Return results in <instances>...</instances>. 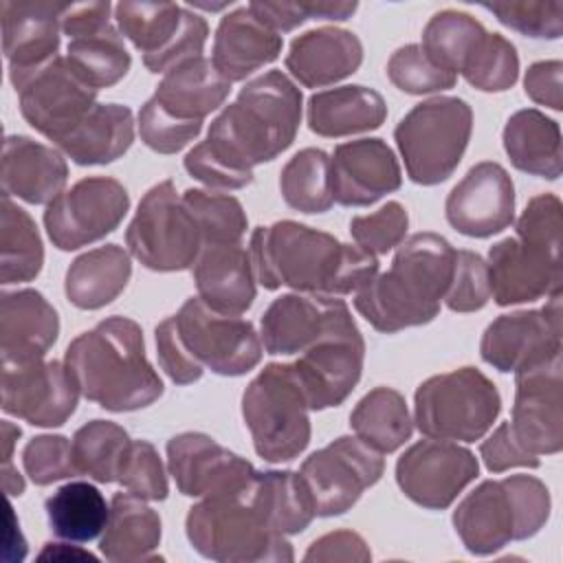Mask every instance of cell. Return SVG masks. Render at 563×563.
<instances>
[{"label":"cell","mask_w":563,"mask_h":563,"mask_svg":"<svg viewBox=\"0 0 563 563\" xmlns=\"http://www.w3.org/2000/svg\"><path fill=\"white\" fill-rule=\"evenodd\" d=\"M44 249L33 218L2 194L0 202V279L2 284L31 282L42 271Z\"/></svg>","instance_id":"b9f144b4"},{"label":"cell","mask_w":563,"mask_h":563,"mask_svg":"<svg viewBox=\"0 0 563 563\" xmlns=\"http://www.w3.org/2000/svg\"><path fill=\"white\" fill-rule=\"evenodd\" d=\"M464 79L484 92L508 90L519 75V57L510 40L499 33H484L462 68Z\"/></svg>","instance_id":"7dc6e473"},{"label":"cell","mask_w":563,"mask_h":563,"mask_svg":"<svg viewBox=\"0 0 563 563\" xmlns=\"http://www.w3.org/2000/svg\"><path fill=\"white\" fill-rule=\"evenodd\" d=\"M479 354L499 372H517L561 354V292L539 310L499 314L484 330Z\"/></svg>","instance_id":"7402d4cb"},{"label":"cell","mask_w":563,"mask_h":563,"mask_svg":"<svg viewBox=\"0 0 563 563\" xmlns=\"http://www.w3.org/2000/svg\"><path fill=\"white\" fill-rule=\"evenodd\" d=\"M202 130V121H180L147 99L139 112L141 141L158 154H176Z\"/></svg>","instance_id":"11a10c76"},{"label":"cell","mask_w":563,"mask_h":563,"mask_svg":"<svg viewBox=\"0 0 563 563\" xmlns=\"http://www.w3.org/2000/svg\"><path fill=\"white\" fill-rule=\"evenodd\" d=\"M249 497L282 534H297L317 517L299 473L292 471H255Z\"/></svg>","instance_id":"f35d334b"},{"label":"cell","mask_w":563,"mask_h":563,"mask_svg":"<svg viewBox=\"0 0 563 563\" xmlns=\"http://www.w3.org/2000/svg\"><path fill=\"white\" fill-rule=\"evenodd\" d=\"M130 255L119 244H106L79 255L66 271L64 292L75 308L97 310L108 306L128 286Z\"/></svg>","instance_id":"8d00e7d4"},{"label":"cell","mask_w":563,"mask_h":563,"mask_svg":"<svg viewBox=\"0 0 563 563\" xmlns=\"http://www.w3.org/2000/svg\"><path fill=\"white\" fill-rule=\"evenodd\" d=\"M385 471L383 453L358 435H341L310 453L299 477L312 499L317 517H334L350 510L365 488L374 486Z\"/></svg>","instance_id":"4fadbf2b"},{"label":"cell","mask_w":563,"mask_h":563,"mask_svg":"<svg viewBox=\"0 0 563 563\" xmlns=\"http://www.w3.org/2000/svg\"><path fill=\"white\" fill-rule=\"evenodd\" d=\"M161 543V517L134 493H117L110 504L99 550L112 563L156 561Z\"/></svg>","instance_id":"836d02e7"},{"label":"cell","mask_w":563,"mask_h":563,"mask_svg":"<svg viewBox=\"0 0 563 563\" xmlns=\"http://www.w3.org/2000/svg\"><path fill=\"white\" fill-rule=\"evenodd\" d=\"M561 354L515 372V405L508 420L517 440L534 455L563 446Z\"/></svg>","instance_id":"44dd1931"},{"label":"cell","mask_w":563,"mask_h":563,"mask_svg":"<svg viewBox=\"0 0 563 563\" xmlns=\"http://www.w3.org/2000/svg\"><path fill=\"white\" fill-rule=\"evenodd\" d=\"M477 457L451 440H420L396 462V482L413 504L442 510L477 477Z\"/></svg>","instance_id":"d6986e66"},{"label":"cell","mask_w":563,"mask_h":563,"mask_svg":"<svg viewBox=\"0 0 563 563\" xmlns=\"http://www.w3.org/2000/svg\"><path fill=\"white\" fill-rule=\"evenodd\" d=\"M22 464L26 475L37 486L79 475L73 457V442L64 435L46 433L29 440L22 451Z\"/></svg>","instance_id":"db71d44e"},{"label":"cell","mask_w":563,"mask_h":563,"mask_svg":"<svg viewBox=\"0 0 563 563\" xmlns=\"http://www.w3.org/2000/svg\"><path fill=\"white\" fill-rule=\"evenodd\" d=\"M2 460H4V466H2V486L7 490V495H22L24 490V479L20 477L18 471H13L11 466V453H13V444L15 440L20 438V427L11 424L9 420H2Z\"/></svg>","instance_id":"6125c7cd"},{"label":"cell","mask_w":563,"mask_h":563,"mask_svg":"<svg viewBox=\"0 0 563 563\" xmlns=\"http://www.w3.org/2000/svg\"><path fill=\"white\" fill-rule=\"evenodd\" d=\"M455 249L438 233H413L400 242L391 268L376 273L354 299L356 310L378 332L429 323L440 312L453 275Z\"/></svg>","instance_id":"277c9868"},{"label":"cell","mask_w":563,"mask_h":563,"mask_svg":"<svg viewBox=\"0 0 563 563\" xmlns=\"http://www.w3.org/2000/svg\"><path fill=\"white\" fill-rule=\"evenodd\" d=\"M114 18L152 73L200 57L209 35L205 18L176 2H119Z\"/></svg>","instance_id":"7c38bea8"},{"label":"cell","mask_w":563,"mask_h":563,"mask_svg":"<svg viewBox=\"0 0 563 563\" xmlns=\"http://www.w3.org/2000/svg\"><path fill=\"white\" fill-rule=\"evenodd\" d=\"M191 275L198 297L222 314H242L255 299L253 262L242 242L202 246Z\"/></svg>","instance_id":"f1b7e54d"},{"label":"cell","mask_w":563,"mask_h":563,"mask_svg":"<svg viewBox=\"0 0 563 563\" xmlns=\"http://www.w3.org/2000/svg\"><path fill=\"white\" fill-rule=\"evenodd\" d=\"M117 482L130 493L150 501H163L169 493L161 455L147 440H130L119 466Z\"/></svg>","instance_id":"681fc988"},{"label":"cell","mask_w":563,"mask_h":563,"mask_svg":"<svg viewBox=\"0 0 563 563\" xmlns=\"http://www.w3.org/2000/svg\"><path fill=\"white\" fill-rule=\"evenodd\" d=\"M350 314L343 299L288 292L277 297L260 321V339L268 354L303 352Z\"/></svg>","instance_id":"4316f807"},{"label":"cell","mask_w":563,"mask_h":563,"mask_svg":"<svg viewBox=\"0 0 563 563\" xmlns=\"http://www.w3.org/2000/svg\"><path fill=\"white\" fill-rule=\"evenodd\" d=\"M156 350L161 367L176 385H189L202 376L205 367L187 352L174 317H167L156 325Z\"/></svg>","instance_id":"9f6ffc18"},{"label":"cell","mask_w":563,"mask_h":563,"mask_svg":"<svg viewBox=\"0 0 563 563\" xmlns=\"http://www.w3.org/2000/svg\"><path fill=\"white\" fill-rule=\"evenodd\" d=\"M128 209L130 196L119 180L90 176L48 202L44 227L59 251H75L112 233Z\"/></svg>","instance_id":"9a60e30c"},{"label":"cell","mask_w":563,"mask_h":563,"mask_svg":"<svg viewBox=\"0 0 563 563\" xmlns=\"http://www.w3.org/2000/svg\"><path fill=\"white\" fill-rule=\"evenodd\" d=\"M303 387L290 363H268L242 394V416L257 455L266 462H290L310 442V418Z\"/></svg>","instance_id":"ba28073f"},{"label":"cell","mask_w":563,"mask_h":563,"mask_svg":"<svg viewBox=\"0 0 563 563\" xmlns=\"http://www.w3.org/2000/svg\"><path fill=\"white\" fill-rule=\"evenodd\" d=\"M125 244L150 271L172 273L194 266L202 251V235L172 180L154 185L141 198L125 231Z\"/></svg>","instance_id":"8fae6325"},{"label":"cell","mask_w":563,"mask_h":563,"mask_svg":"<svg viewBox=\"0 0 563 563\" xmlns=\"http://www.w3.org/2000/svg\"><path fill=\"white\" fill-rule=\"evenodd\" d=\"M409 227V216L405 207L389 200L378 211L367 216H356L350 220V233L363 251L372 255H385L405 240Z\"/></svg>","instance_id":"f5cc1de1"},{"label":"cell","mask_w":563,"mask_h":563,"mask_svg":"<svg viewBox=\"0 0 563 563\" xmlns=\"http://www.w3.org/2000/svg\"><path fill=\"white\" fill-rule=\"evenodd\" d=\"M310 18L319 20H347L356 11V2H330V0H312L308 2Z\"/></svg>","instance_id":"be15d7a7"},{"label":"cell","mask_w":563,"mask_h":563,"mask_svg":"<svg viewBox=\"0 0 563 563\" xmlns=\"http://www.w3.org/2000/svg\"><path fill=\"white\" fill-rule=\"evenodd\" d=\"M249 9L253 11V15L257 20H262L275 33L292 31L295 26L310 20L308 2H266V0L262 2V0H255V2L249 4Z\"/></svg>","instance_id":"94428289"},{"label":"cell","mask_w":563,"mask_h":563,"mask_svg":"<svg viewBox=\"0 0 563 563\" xmlns=\"http://www.w3.org/2000/svg\"><path fill=\"white\" fill-rule=\"evenodd\" d=\"M282 53V35L253 15L249 7L227 13L213 37V66L227 81H242Z\"/></svg>","instance_id":"4dcf8cb0"},{"label":"cell","mask_w":563,"mask_h":563,"mask_svg":"<svg viewBox=\"0 0 563 563\" xmlns=\"http://www.w3.org/2000/svg\"><path fill=\"white\" fill-rule=\"evenodd\" d=\"M363 62L361 40L336 26H319L295 37L286 68L306 88H321L350 77Z\"/></svg>","instance_id":"f546056e"},{"label":"cell","mask_w":563,"mask_h":563,"mask_svg":"<svg viewBox=\"0 0 563 563\" xmlns=\"http://www.w3.org/2000/svg\"><path fill=\"white\" fill-rule=\"evenodd\" d=\"M84 398L108 411H134L163 394V380L145 356L141 325L108 317L70 341L64 356Z\"/></svg>","instance_id":"3957f363"},{"label":"cell","mask_w":563,"mask_h":563,"mask_svg":"<svg viewBox=\"0 0 563 563\" xmlns=\"http://www.w3.org/2000/svg\"><path fill=\"white\" fill-rule=\"evenodd\" d=\"M486 29L464 11H440L422 31V51L444 70L462 73L466 59L484 37Z\"/></svg>","instance_id":"f6af8a7d"},{"label":"cell","mask_w":563,"mask_h":563,"mask_svg":"<svg viewBox=\"0 0 563 563\" xmlns=\"http://www.w3.org/2000/svg\"><path fill=\"white\" fill-rule=\"evenodd\" d=\"M372 559V552L361 534L352 530H336L319 537L310 543V548L303 554V561H356L365 563Z\"/></svg>","instance_id":"680465c9"},{"label":"cell","mask_w":563,"mask_h":563,"mask_svg":"<svg viewBox=\"0 0 563 563\" xmlns=\"http://www.w3.org/2000/svg\"><path fill=\"white\" fill-rule=\"evenodd\" d=\"M13 88L26 123L55 145L97 106V90L73 70L66 57L59 55Z\"/></svg>","instance_id":"2e32d148"},{"label":"cell","mask_w":563,"mask_h":563,"mask_svg":"<svg viewBox=\"0 0 563 563\" xmlns=\"http://www.w3.org/2000/svg\"><path fill=\"white\" fill-rule=\"evenodd\" d=\"M301 92L282 73L251 79L209 125L202 147L229 172L253 180V167L279 156L297 134Z\"/></svg>","instance_id":"7a4b0ae2"},{"label":"cell","mask_w":563,"mask_h":563,"mask_svg":"<svg viewBox=\"0 0 563 563\" xmlns=\"http://www.w3.org/2000/svg\"><path fill=\"white\" fill-rule=\"evenodd\" d=\"M251 262L268 290L288 286L325 297L358 292L378 273L376 255L292 220L257 227L251 235Z\"/></svg>","instance_id":"6da1fadb"},{"label":"cell","mask_w":563,"mask_h":563,"mask_svg":"<svg viewBox=\"0 0 563 563\" xmlns=\"http://www.w3.org/2000/svg\"><path fill=\"white\" fill-rule=\"evenodd\" d=\"M251 484V482H249ZM187 539L198 554L220 563H288L292 548L249 497L238 493L202 497L185 519Z\"/></svg>","instance_id":"52a82bcc"},{"label":"cell","mask_w":563,"mask_h":563,"mask_svg":"<svg viewBox=\"0 0 563 563\" xmlns=\"http://www.w3.org/2000/svg\"><path fill=\"white\" fill-rule=\"evenodd\" d=\"M68 2L2 0V48L13 86L57 57L62 18Z\"/></svg>","instance_id":"cb8c5ba5"},{"label":"cell","mask_w":563,"mask_h":563,"mask_svg":"<svg viewBox=\"0 0 563 563\" xmlns=\"http://www.w3.org/2000/svg\"><path fill=\"white\" fill-rule=\"evenodd\" d=\"M479 455L490 473H504L515 466H539V455L530 453L515 435L510 422H501L482 444Z\"/></svg>","instance_id":"6f0895ef"},{"label":"cell","mask_w":563,"mask_h":563,"mask_svg":"<svg viewBox=\"0 0 563 563\" xmlns=\"http://www.w3.org/2000/svg\"><path fill=\"white\" fill-rule=\"evenodd\" d=\"M550 517V490L532 475L486 479L453 512V526L471 554H493L510 541L534 537Z\"/></svg>","instance_id":"8992f818"},{"label":"cell","mask_w":563,"mask_h":563,"mask_svg":"<svg viewBox=\"0 0 563 563\" xmlns=\"http://www.w3.org/2000/svg\"><path fill=\"white\" fill-rule=\"evenodd\" d=\"M167 464L178 490L187 497L238 493L255 475L249 460L198 431L178 433L167 442Z\"/></svg>","instance_id":"603a6c76"},{"label":"cell","mask_w":563,"mask_h":563,"mask_svg":"<svg viewBox=\"0 0 563 563\" xmlns=\"http://www.w3.org/2000/svg\"><path fill=\"white\" fill-rule=\"evenodd\" d=\"M504 150L526 174L556 180L563 169L559 123L534 108L515 112L504 128Z\"/></svg>","instance_id":"74e56055"},{"label":"cell","mask_w":563,"mask_h":563,"mask_svg":"<svg viewBox=\"0 0 563 563\" xmlns=\"http://www.w3.org/2000/svg\"><path fill=\"white\" fill-rule=\"evenodd\" d=\"M130 444V435L112 420H90L73 435V457L79 475H88L95 482H117L123 453Z\"/></svg>","instance_id":"ee69618b"},{"label":"cell","mask_w":563,"mask_h":563,"mask_svg":"<svg viewBox=\"0 0 563 563\" xmlns=\"http://www.w3.org/2000/svg\"><path fill=\"white\" fill-rule=\"evenodd\" d=\"M229 92L231 81L200 55L167 70L152 99L180 121H202L224 103Z\"/></svg>","instance_id":"d6a6232c"},{"label":"cell","mask_w":563,"mask_h":563,"mask_svg":"<svg viewBox=\"0 0 563 563\" xmlns=\"http://www.w3.org/2000/svg\"><path fill=\"white\" fill-rule=\"evenodd\" d=\"M387 117L385 99L365 86L321 90L308 101V128L319 136H350L380 128Z\"/></svg>","instance_id":"e575fe53"},{"label":"cell","mask_w":563,"mask_h":563,"mask_svg":"<svg viewBox=\"0 0 563 563\" xmlns=\"http://www.w3.org/2000/svg\"><path fill=\"white\" fill-rule=\"evenodd\" d=\"M350 424L354 433L378 453L400 449L413 431L405 396L391 387L367 391L352 409Z\"/></svg>","instance_id":"ab89813d"},{"label":"cell","mask_w":563,"mask_h":563,"mask_svg":"<svg viewBox=\"0 0 563 563\" xmlns=\"http://www.w3.org/2000/svg\"><path fill=\"white\" fill-rule=\"evenodd\" d=\"M183 202L196 218L202 246L238 244L246 231V213L238 198L205 189H187Z\"/></svg>","instance_id":"bcb514c9"},{"label":"cell","mask_w":563,"mask_h":563,"mask_svg":"<svg viewBox=\"0 0 563 563\" xmlns=\"http://www.w3.org/2000/svg\"><path fill=\"white\" fill-rule=\"evenodd\" d=\"M501 411L495 383L477 367L427 378L416 389L413 422L427 438L475 442Z\"/></svg>","instance_id":"30bf717a"},{"label":"cell","mask_w":563,"mask_h":563,"mask_svg":"<svg viewBox=\"0 0 563 563\" xmlns=\"http://www.w3.org/2000/svg\"><path fill=\"white\" fill-rule=\"evenodd\" d=\"M444 211L449 224L462 235H495L515 220L512 178L499 163H477L451 189Z\"/></svg>","instance_id":"d4e9b609"},{"label":"cell","mask_w":563,"mask_h":563,"mask_svg":"<svg viewBox=\"0 0 563 563\" xmlns=\"http://www.w3.org/2000/svg\"><path fill=\"white\" fill-rule=\"evenodd\" d=\"M174 321L194 361L220 376H242L262 358V339L253 323L222 314L200 297H189Z\"/></svg>","instance_id":"5bb4252c"},{"label":"cell","mask_w":563,"mask_h":563,"mask_svg":"<svg viewBox=\"0 0 563 563\" xmlns=\"http://www.w3.org/2000/svg\"><path fill=\"white\" fill-rule=\"evenodd\" d=\"M471 130L473 112L460 97H433L413 106L394 130L407 176L418 185L446 180L464 156Z\"/></svg>","instance_id":"9c48e42d"},{"label":"cell","mask_w":563,"mask_h":563,"mask_svg":"<svg viewBox=\"0 0 563 563\" xmlns=\"http://www.w3.org/2000/svg\"><path fill=\"white\" fill-rule=\"evenodd\" d=\"M279 189L288 207L301 213H323L332 207L330 156L323 150L297 152L279 174Z\"/></svg>","instance_id":"7bdbcfd3"},{"label":"cell","mask_w":563,"mask_h":563,"mask_svg":"<svg viewBox=\"0 0 563 563\" xmlns=\"http://www.w3.org/2000/svg\"><path fill=\"white\" fill-rule=\"evenodd\" d=\"M365 341L347 314L323 339L290 363L303 387L308 407L319 411L341 405L356 387L363 372Z\"/></svg>","instance_id":"ac0fdd59"},{"label":"cell","mask_w":563,"mask_h":563,"mask_svg":"<svg viewBox=\"0 0 563 563\" xmlns=\"http://www.w3.org/2000/svg\"><path fill=\"white\" fill-rule=\"evenodd\" d=\"M515 231V238H506L488 251L486 264L495 303L512 306L561 292V200L554 194L530 198Z\"/></svg>","instance_id":"5b68a950"},{"label":"cell","mask_w":563,"mask_h":563,"mask_svg":"<svg viewBox=\"0 0 563 563\" xmlns=\"http://www.w3.org/2000/svg\"><path fill=\"white\" fill-rule=\"evenodd\" d=\"M490 299L488 264L473 251H455L453 275L444 295V303L453 312H475Z\"/></svg>","instance_id":"816d5d0a"},{"label":"cell","mask_w":563,"mask_h":563,"mask_svg":"<svg viewBox=\"0 0 563 563\" xmlns=\"http://www.w3.org/2000/svg\"><path fill=\"white\" fill-rule=\"evenodd\" d=\"M561 73L563 64L559 59H545V62H534L523 77V88L526 95L541 106H548L552 110L563 108V97H561Z\"/></svg>","instance_id":"91938a15"},{"label":"cell","mask_w":563,"mask_h":563,"mask_svg":"<svg viewBox=\"0 0 563 563\" xmlns=\"http://www.w3.org/2000/svg\"><path fill=\"white\" fill-rule=\"evenodd\" d=\"M59 332L55 308L33 288L2 292L0 352L4 361L44 358Z\"/></svg>","instance_id":"1f68e13d"},{"label":"cell","mask_w":563,"mask_h":563,"mask_svg":"<svg viewBox=\"0 0 563 563\" xmlns=\"http://www.w3.org/2000/svg\"><path fill=\"white\" fill-rule=\"evenodd\" d=\"M2 411L33 427H62L77 409L79 387L59 361H4Z\"/></svg>","instance_id":"e0dca14e"},{"label":"cell","mask_w":563,"mask_h":563,"mask_svg":"<svg viewBox=\"0 0 563 563\" xmlns=\"http://www.w3.org/2000/svg\"><path fill=\"white\" fill-rule=\"evenodd\" d=\"M332 198L343 207H367L400 187V165L383 139H358L334 147Z\"/></svg>","instance_id":"484cf974"},{"label":"cell","mask_w":563,"mask_h":563,"mask_svg":"<svg viewBox=\"0 0 563 563\" xmlns=\"http://www.w3.org/2000/svg\"><path fill=\"white\" fill-rule=\"evenodd\" d=\"M486 11H490L501 24L508 29L537 37V40H559L563 33V2H486Z\"/></svg>","instance_id":"f907efd6"},{"label":"cell","mask_w":563,"mask_h":563,"mask_svg":"<svg viewBox=\"0 0 563 563\" xmlns=\"http://www.w3.org/2000/svg\"><path fill=\"white\" fill-rule=\"evenodd\" d=\"M389 81L409 95H427L455 86L457 75L438 66L420 44H407L391 53L387 62Z\"/></svg>","instance_id":"c3c4849f"},{"label":"cell","mask_w":563,"mask_h":563,"mask_svg":"<svg viewBox=\"0 0 563 563\" xmlns=\"http://www.w3.org/2000/svg\"><path fill=\"white\" fill-rule=\"evenodd\" d=\"M132 141V110L121 103H97L57 147L77 165H106L123 156Z\"/></svg>","instance_id":"d590c367"},{"label":"cell","mask_w":563,"mask_h":563,"mask_svg":"<svg viewBox=\"0 0 563 563\" xmlns=\"http://www.w3.org/2000/svg\"><path fill=\"white\" fill-rule=\"evenodd\" d=\"M112 4H70L62 18V31L70 37L66 59L73 70L95 90L121 81L132 64L123 35L110 22Z\"/></svg>","instance_id":"ffe728a7"},{"label":"cell","mask_w":563,"mask_h":563,"mask_svg":"<svg viewBox=\"0 0 563 563\" xmlns=\"http://www.w3.org/2000/svg\"><path fill=\"white\" fill-rule=\"evenodd\" d=\"M2 194L31 205L53 202L68 178V165L59 150L29 136L11 134L2 145Z\"/></svg>","instance_id":"83f0119b"},{"label":"cell","mask_w":563,"mask_h":563,"mask_svg":"<svg viewBox=\"0 0 563 563\" xmlns=\"http://www.w3.org/2000/svg\"><path fill=\"white\" fill-rule=\"evenodd\" d=\"M70 559V561H75V559H88V561H97L90 552H84V550H68V545H64V543H46V548L40 552V559Z\"/></svg>","instance_id":"e7e4bbea"},{"label":"cell","mask_w":563,"mask_h":563,"mask_svg":"<svg viewBox=\"0 0 563 563\" xmlns=\"http://www.w3.org/2000/svg\"><path fill=\"white\" fill-rule=\"evenodd\" d=\"M48 526L64 541L86 543L99 537L108 523L106 497L90 482H68L44 504Z\"/></svg>","instance_id":"60d3db41"}]
</instances>
